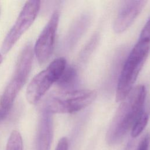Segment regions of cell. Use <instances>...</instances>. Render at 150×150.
<instances>
[{"label": "cell", "mask_w": 150, "mask_h": 150, "mask_svg": "<svg viewBox=\"0 0 150 150\" xmlns=\"http://www.w3.org/2000/svg\"><path fill=\"white\" fill-rule=\"evenodd\" d=\"M150 50V42L139 40L125 60L118 78L116 101L122 102L133 89L134 84Z\"/></svg>", "instance_id": "2"}, {"label": "cell", "mask_w": 150, "mask_h": 150, "mask_svg": "<svg viewBox=\"0 0 150 150\" xmlns=\"http://www.w3.org/2000/svg\"><path fill=\"white\" fill-rule=\"evenodd\" d=\"M146 1H125L119 9L114 23V30L120 33L125 31L134 22L142 11Z\"/></svg>", "instance_id": "8"}, {"label": "cell", "mask_w": 150, "mask_h": 150, "mask_svg": "<svg viewBox=\"0 0 150 150\" xmlns=\"http://www.w3.org/2000/svg\"><path fill=\"white\" fill-rule=\"evenodd\" d=\"M139 40L150 42V18L141 32Z\"/></svg>", "instance_id": "14"}, {"label": "cell", "mask_w": 150, "mask_h": 150, "mask_svg": "<svg viewBox=\"0 0 150 150\" xmlns=\"http://www.w3.org/2000/svg\"><path fill=\"white\" fill-rule=\"evenodd\" d=\"M53 134L52 114L46 109L40 117L37 132L36 150H50Z\"/></svg>", "instance_id": "9"}, {"label": "cell", "mask_w": 150, "mask_h": 150, "mask_svg": "<svg viewBox=\"0 0 150 150\" xmlns=\"http://www.w3.org/2000/svg\"><path fill=\"white\" fill-rule=\"evenodd\" d=\"M146 90L139 85L133 88L128 97L119 105L106 134L108 144L114 145L121 142L135 122L144 111Z\"/></svg>", "instance_id": "1"}, {"label": "cell", "mask_w": 150, "mask_h": 150, "mask_svg": "<svg viewBox=\"0 0 150 150\" xmlns=\"http://www.w3.org/2000/svg\"><path fill=\"white\" fill-rule=\"evenodd\" d=\"M149 115L145 110L135 122L131 130V134L133 138L138 137L146 127L148 121Z\"/></svg>", "instance_id": "11"}, {"label": "cell", "mask_w": 150, "mask_h": 150, "mask_svg": "<svg viewBox=\"0 0 150 150\" xmlns=\"http://www.w3.org/2000/svg\"><path fill=\"white\" fill-rule=\"evenodd\" d=\"M96 97V92L91 90L63 91L60 96L50 99L45 109L52 114L74 113L89 105Z\"/></svg>", "instance_id": "5"}, {"label": "cell", "mask_w": 150, "mask_h": 150, "mask_svg": "<svg viewBox=\"0 0 150 150\" xmlns=\"http://www.w3.org/2000/svg\"><path fill=\"white\" fill-rule=\"evenodd\" d=\"M2 60H3V58H2V56L1 55V54L0 53V64L2 63Z\"/></svg>", "instance_id": "17"}, {"label": "cell", "mask_w": 150, "mask_h": 150, "mask_svg": "<svg viewBox=\"0 0 150 150\" xmlns=\"http://www.w3.org/2000/svg\"><path fill=\"white\" fill-rule=\"evenodd\" d=\"M150 146V133H146L141 139L135 150H149Z\"/></svg>", "instance_id": "13"}, {"label": "cell", "mask_w": 150, "mask_h": 150, "mask_svg": "<svg viewBox=\"0 0 150 150\" xmlns=\"http://www.w3.org/2000/svg\"><path fill=\"white\" fill-rule=\"evenodd\" d=\"M40 6L39 1L32 0L26 2L15 24L3 41L1 47L2 53H7L32 25L38 15Z\"/></svg>", "instance_id": "6"}, {"label": "cell", "mask_w": 150, "mask_h": 150, "mask_svg": "<svg viewBox=\"0 0 150 150\" xmlns=\"http://www.w3.org/2000/svg\"><path fill=\"white\" fill-rule=\"evenodd\" d=\"M68 149V141L67 138L62 137L57 145L55 150H67Z\"/></svg>", "instance_id": "15"}, {"label": "cell", "mask_w": 150, "mask_h": 150, "mask_svg": "<svg viewBox=\"0 0 150 150\" xmlns=\"http://www.w3.org/2000/svg\"><path fill=\"white\" fill-rule=\"evenodd\" d=\"M60 13L55 11L39 35L34 47V52L40 64L45 63L52 54Z\"/></svg>", "instance_id": "7"}, {"label": "cell", "mask_w": 150, "mask_h": 150, "mask_svg": "<svg viewBox=\"0 0 150 150\" xmlns=\"http://www.w3.org/2000/svg\"><path fill=\"white\" fill-rule=\"evenodd\" d=\"M66 67L64 57L54 59L44 70L36 74L29 84L26 90V98L31 104H37L52 85L57 82Z\"/></svg>", "instance_id": "4"}, {"label": "cell", "mask_w": 150, "mask_h": 150, "mask_svg": "<svg viewBox=\"0 0 150 150\" xmlns=\"http://www.w3.org/2000/svg\"><path fill=\"white\" fill-rule=\"evenodd\" d=\"M5 150H23L22 138L18 131H13L11 134Z\"/></svg>", "instance_id": "12"}, {"label": "cell", "mask_w": 150, "mask_h": 150, "mask_svg": "<svg viewBox=\"0 0 150 150\" xmlns=\"http://www.w3.org/2000/svg\"><path fill=\"white\" fill-rule=\"evenodd\" d=\"M134 145H133V142H128V145L125 147V150H134Z\"/></svg>", "instance_id": "16"}, {"label": "cell", "mask_w": 150, "mask_h": 150, "mask_svg": "<svg viewBox=\"0 0 150 150\" xmlns=\"http://www.w3.org/2000/svg\"><path fill=\"white\" fill-rule=\"evenodd\" d=\"M77 80V72L76 68L71 66L66 67L63 74L56 82L63 91H69L74 90Z\"/></svg>", "instance_id": "10"}, {"label": "cell", "mask_w": 150, "mask_h": 150, "mask_svg": "<svg viewBox=\"0 0 150 150\" xmlns=\"http://www.w3.org/2000/svg\"><path fill=\"white\" fill-rule=\"evenodd\" d=\"M33 52V47L30 43L26 45L21 52L13 77L1 97L0 106L2 108L9 111L16 97L25 84L32 69Z\"/></svg>", "instance_id": "3"}]
</instances>
